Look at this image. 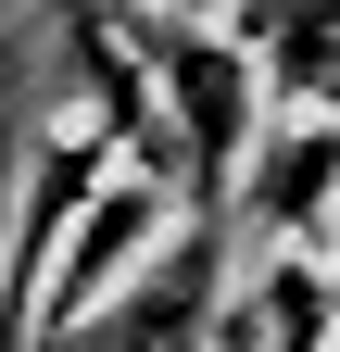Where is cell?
Returning a JSON list of instances; mask_svg holds the SVG:
<instances>
[{
	"label": "cell",
	"mask_w": 340,
	"mask_h": 352,
	"mask_svg": "<svg viewBox=\"0 0 340 352\" xmlns=\"http://www.w3.org/2000/svg\"><path fill=\"white\" fill-rule=\"evenodd\" d=\"M227 340V227H177L151 252V277L101 302L63 352H215Z\"/></svg>",
	"instance_id": "cell-2"
},
{
	"label": "cell",
	"mask_w": 340,
	"mask_h": 352,
	"mask_svg": "<svg viewBox=\"0 0 340 352\" xmlns=\"http://www.w3.org/2000/svg\"><path fill=\"white\" fill-rule=\"evenodd\" d=\"M126 38H139V63L164 88V113L189 126V164H202V227H227L240 189H252V88H265V51H240L227 25H202V13H114Z\"/></svg>",
	"instance_id": "cell-1"
},
{
	"label": "cell",
	"mask_w": 340,
	"mask_h": 352,
	"mask_svg": "<svg viewBox=\"0 0 340 352\" xmlns=\"http://www.w3.org/2000/svg\"><path fill=\"white\" fill-rule=\"evenodd\" d=\"M328 315H340V277H315V264H265L252 302H227V340H215V352H315Z\"/></svg>",
	"instance_id": "cell-5"
},
{
	"label": "cell",
	"mask_w": 340,
	"mask_h": 352,
	"mask_svg": "<svg viewBox=\"0 0 340 352\" xmlns=\"http://www.w3.org/2000/svg\"><path fill=\"white\" fill-rule=\"evenodd\" d=\"M114 164H126V139H114L101 113H76L63 139H38L25 201H13V327L51 302V252H76V227H89L101 189H114Z\"/></svg>",
	"instance_id": "cell-3"
},
{
	"label": "cell",
	"mask_w": 340,
	"mask_h": 352,
	"mask_svg": "<svg viewBox=\"0 0 340 352\" xmlns=\"http://www.w3.org/2000/svg\"><path fill=\"white\" fill-rule=\"evenodd\" d=\"M328 201H340V126L328 113H290L265 151H252V189H240V214L265 239H290V252H315L328 239Z\"/></svg>",
	"instance_id": "cell-4"
}]
</instances>
